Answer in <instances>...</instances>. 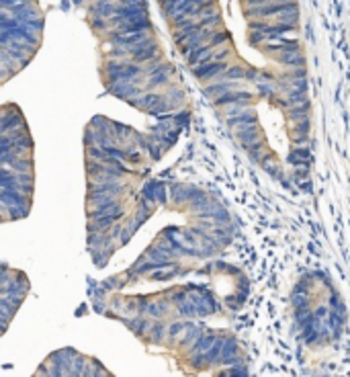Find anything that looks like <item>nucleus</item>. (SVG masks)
I'll use <instances>...</instances> for the list:
<instances>
[{"mask_svg":"<svg viewBox=\"0 0 350 377\" xmlns=\"http://www.w3.org/2000/svg\"><path fill=\"white\" fill-rule=\"evenodd\" d=\"M147 336H149V343L162 345V343H164V336H168V322H166V320H156V322H152V328H149Z\"/></svg>","mask_w":350,"mask_h":377,"instance_id":"obj_20","label":"nucleus"},{"mask_svg":"<svg viewBox=\"0 0 350 377\" xmlns=\"http://www.w3.org/2000/svg\"><path fill=\"white\" fill-rule=\"evenodd\" d=\"M119 3H111V0H96L90 7V17H101V19H111L117 11Z\"/></svg>","mask_w":350,"mask_h":377,"instance_id":"obj_18","label":"nucleus"},{"mask_svg":"<svg viewBox=\"0 0 350 377\" xmlns=\"http://www.w3.org/2000/svg\"><path fill=\"white\" fill-rule=\"evenodd\" d=\"M309 320H314V312H311V308H297L295 310V324H297V330H301Z\"/></svg>","mask_w":350,"mask_h":377,"instance_id":"obj_31","label":"nucleus"},{"mask_svg":"<svg viewBox=\"0 0 350 377\" xmlns=\"http://www.w3.org/2000/svg\"><path fill=\"white\" fill-rule=\"evenodd\" d=\"M0 123H3V133H11L15 129H25V119L21 115V111L15 109V105H7L5 111H3V119H0Z\"/></svg>","mask_w":350,"mask_h":377,"instance_id":"obj_5","label":"nucleus"},{"mask_svg":"<svg viewBox=\"0 0 350 377\" xmlns=\"http://www.w3.org/2000/svg\"><path fill=\"white\" fill-rule=\"evenodd\" d=\"M5 166L11 168V170H15V172H33V160L31 158H13Z\"/></svg>","mask_w":350,"mask_h":377,"instance_id":"obj_30","label":"nucleus"},{"mask_svg":"<svg viewBox=\"0 0 350 377\" xmlns=\"http://www.w3.org/2000/svg\"><path fill=\"white\" fill-rule=\"evenodd\" d=\"M229 375H248V371L244 369V365H238L236 369H229Z\"/></svg>","mask_w":350,"mask_h":377,"instance_id":"obj_39","label":"nucleus"},{"mask_svg":"<svg viewBox=\"0 0 350 377\" xmlns=\"http://www.w3.org/2000/svg\"><path fill=\"white\" fill-rule=\"evenodd\" d=\"M238 355H242L238 341H236L233 336H225L223 351H221V357H219V363H217V365H225V367H227V363H229L231 359H236Z\"/></svg>","mask_w":350,"mask_h":377,"instance_id":"obj_16","label":"nucleus"},{"mask_svg":"<svg viewBox=\"0 0 350 377\" xmlns=\"http://www.w3.org/2000/svg\"><path fill=\"white\" fill-rule=\"evenodd\" d=\"M250 107V103H236V105H229V107H223L221 113H223V117H233V115H240L242 111H246Z\"/></svg>","mask_w":350,"mask_h":377,"instance_id":"obj_32","label":"nucleus"},{"mask_svg":"<svg viewBox=\"0 0 350 377\" xmlns=\"http://www.w3.org/2000/svg\"><path fill=\"white\" fill-rule=\"evenodd\" d=\"M194 193H197V186H190V184H174L170 188V195H172V203L174 205H184L188 203Z\"/></svg>","mask_w":350,"mask_h":377,"instance_id":"obj_15","label":"nucleus"},{"mask_svg":"<svg viewBox=\"0 0 350 377\" xmlns=\"http://www.w3.org/2000/svg\"><path fill=\"white\" fill-rule=\"evenodd\" d=\"M233 135H236V139H238V144L242 148H246V146H250V144H254V142H258V139L264 137L258 125H254L250 129H244V131H233Z\"/></svg>","mask_w":350,"mask_h":377,"instance_id":"obj_21","label":"nucleus"},{"mask_svg":"<svg viewBox=\"0 0 350 377\" xmlns=\"http://www.w3.org/2000/svg\"><path fill=\"white\" fill-rule=\"evenodd\" d=\"M291 301H293L295 310H297V308H307V306H309V293H307V289L303 287V283H297Z\"/></svg>","mask_w":350,"mask_h":377,"instance_id":"obj_28","label":"nucleus"},{"mask_svg":"<svg viewBox=\"0 0 350 377\" xmlns=\"http://www.w3.org/2000/svg\"><path fill=\"white\" fill-rule=\"evenodd\" d=\"M272 60H275L279 66L283 68H301L305 66V56L303 52H285V54H277V56H270Z\"/></svg>","mask_w":350,"mask_h":377,"instance_id":"obj_13","label":"nucleus"},{"mask_svg":"<svg viewBox=\"0 0 350 377\" xmlns=\"http://www.w3.org/2000/svg\"><path fill=\"white\" fill-rule=\"evenodd\" d=\"M107 213H119L125 215V205L121 199H113V201H105L98 205H90L88 207V217L92 215H107Z\"/></svg>","mask_w":350,"mask_h":377,"instance_id":"obj_10","label":"nucleus"},{"mask_svg":"<svg viewBox=\"0 0 350 377\" xmlns=\"http://www.w3.org/2000/svg\"><path fill=\"white\" fill-rule=\"evenodd\" d=\"M123 322H125V326H127L135 336H143V334H147L149 328H152V320H149V316H145V314H135L133 318H123Z\"/></svg>","mask_w":350,"mask_h":377,"instance_id":"obj_11","label":"nucleus"},{"mask_svg":"<svg viewBox=\"0 0 350 377\" xmlns=\"http://www.w3.org/2000/svg\"><path fill=\"white\" fill-rule=\"evenodd\" d=\"M205 334V328H203V324H192V322H188V328H186V332L182 334V338L178 341V349H190L194 343L199 341V338Z\"/></svg>","mask_w":350,"mask_h":377,"instance_id":"obj_12","label":"nucleus"},{"mask_svg":"<svg viewBox=\"0 0 350 377\" xmlns=\"http://www.w3.org/2000/svg\"><path fill=\"white\" fill-rule=\"evenodd\" d=\"M107 88H109L111 95H115L117 99H123V101H127V103H131L133 99H137L139 95L145 92L143 86H139V84H135V82H131V80L111 82V84H107Z\"/></svg>","mask_w":350,"mask_h":377,"instance_id":"obj_1","label":"nucleus"},{"mask_svg":"<svg viewBox=\"0 0 350 377\" xmlns=\"http://www.w3.org/2000/svg\"><path fill=\"white\" fill-rule=\"evenodd\" d=\"M225 123H227L233 131H244V129H250V127L258 125V113H256V109H252V105H250L246 111L240 113V115L227 117Z\"/></svg>","mask_w":350,"mask_h":377,"instance_id":"obj_3","label":"nucleus"},{"mask_svg":"<svg viewBox=\"0 0 350 377\" xmlns=\"http://www.w3.org/2000/svg\"><path fill=\"white\" fill-rule=\"evenodd\" d=\"M285 115H287V119H289V121H293V123L303 121V119H309V103L289 107V109L285 111Z\"/></svg>","mask_w":350,"mask_h":377,"instance_id":"obj_24","label":"nucleus"},{"mask_svg":"<svg viewBox=\"0 0 350 377\" xmlns=\"http://www.w3.org/2000/svg\"><path fill=\"white\" fill-rule=\"evenodd\" d=\"M149 260H154V262H158V267L160 269H174V267H178V258H174L172 254H168L166 250H162L158 244H152V246H147L145 248V252H143Z\"/></svg>","mask_w":350,"mask_h":377,"instance_id":"obj_6","label":"nucleus"},{"mask_svg":"<svg viewBox=\"0 0 350 377\" xmlns=\"http://www.w3.org/2000/svg\"><path fill=\"white\" fill-rule=\"evenodd\" d=\"M164 97H166L168 101H172L174 105H180V101L184 99V92H182L178 86H170V88L164 92Z\"/></svg>","mask_w":350,"mask_h":377,"instance_id":"obj_35","label":"nucleus"},{"mask_svg":"<svg viewBox=\"0 0 350 377\" xmlns=\"http://www.w3.org/2000/svg\"><path fill=\"white\" fill-rule=\"evenodd\" d=\"M229 66V62H209V64H199L192 68V74L194 78L201 80L203 84L207 82H213L221 72H225V68Z\"/></svg>","mask_w":350,"mask_h":377,"instance_id":"obj_2","label":"nucleus"},{"mask_svg":"<svg viewBox=\"0 0 350 377\" xmlns=\"http://www.w3.org/2000/svg\"><path fill=\"white\" fill-rule=\"evenodd\" d=\"M170 74H172V66L168 62H162L145 78V86L143 88L145 90H154V88H160V86H170Z\"/></svg>","mask_w":350,"mask_h":377,"instance_id":"obj_4","label":"nucleus"},{"mask_svg":"<svg viewBox=\"0 0 350 377\" xmlns=\"http://www.w3.org/2000/svg\"><path fill=\"white\" fill-rule=\"evenodd\" d=\"M215 341H217V334H215V332H205V334L199 338V341L188 349V353H190V355H194V353H205Z\"/></svg>","mask_w":350,"mask_h":377,"instance_id":"obj_26","label":"nucleus"},{"mask_svg":"<svg viewBox=\"0 0 350 377\" xmlns=\"http://www.w3.org/2000/svg\"><path fill=\"white\" fill-rule=\"evenodd\" d=\"M223 343H225V336H217V341L203 353L207 365H217L219 363V357H221V351H223Z\"/></svg>","mask_w":350,"mask_h":377,"instance_id":"obj_23","label":"nucleus"},{"mask_svg":"<svg viewBox=\"0 0 350 377\" xmlns=\"http://www.w3.org/2000/svg\"><path fill=\"white\" fill-rule=\"evenodd\" d=\"M111 3H119V0H111Z\"/></svg>","mask_w":350,"mask_h":377,"instance_id":"obj_40","label":"nucleus"},{"mask_svg":"<svg viewBox=\"0 0 350 377\" xmlns=\"http://www.w3.org/2000/svg\"><path fill=\"white\" fill-rule=\"evenodd\" d=\"M246 72H248V66L229 64L225 68V72H221L215 80H246Z\"/></svg>","mask_w":350,"mask_h":377,"instance_id":"obj_19","label":"nucleus"},{"mask_svg":"<svg viewBox=\"0 0 350 377\" xmlns=\"http://www.w3.org/2000/svg\"><path fill=\"white\" fill-rule=\"evenodd\" d=\"M186 328H188V322H184V320H174V322H170V324H168V343L174 345V341L186 332Z\"/></svg>","mask_w":350,"mask_h":377,"instance_id":"obj_29","label":"nucleus"},{"mask_svg":"<svg viewBox=\"0 0 350 377\" xmlns=\"http://www.w3.org/2000/svg\"><path fill=\"white\" fill-rule=\"evenodd\" d=\"M121 219H123V215H119V213L92 215V217H88V232H109L113 225Z\"/></svg>","mask_w":350,"mask_h":377,"instance_id":"obj_9","label":"nucleus"},{"mask_svg":"<svg viewBox=\"0 0 350 377\" xmlns=\"http://www.w3.org/2000/svg\"><path fill=\"white\" fill-rule=\"evenodd\" d=\"M309 160H311V152L307 148H299L295 146L289 154V164H293L295 168H301V166H307L309 168Z\"/></svg>","mask_w":350,"mask_h":377,"instance_id":"obj_22","label":"nucleus"},{"mask_svg":"<svg viewBox=\"0 0 350 377\" xmlns=\"http://www.w3.org/2000/svg\"><path fill=\"white\" fill-rule=\"evenodd\" d=\"M260 166H262V170H266V172H270L272 176H283V170H281V164H279V160H277V156L272 154V152H268L266 156H262V160H260Z\"/></svg>","mask_w":350,"mask_h":377,"instance_id":"obj_25","label":"nucleus"},{"mask_svg":"<svg viewBox=\"0 0 350 377\" xmlns=\"http://www.w3.org/2000/svg\"><path fill=\"white\" fill-rule=\"evenodd\" d=\"M86 375H105V371H103V367H101V365H96V363L88 361V369H86Z\"/></svg>","mask_w":350,"mask_h":377,"instance_id":"obj_36","label":"nucleus"},{"mask_svg":"<svg viewBox=\"0 0 350 377\" xmlns=\"http://www.w3.org/2000/svg\"><path fill=\"white\" fill-rule=\"evenodd\" d=\"M143 197L152 203H166V186L158 180H152L143 186Z\"/></svg>","mask_w":350,"mask_h":377,"instance_id":"obj_14","label":"nucleus"},{"mask_svg":"<svg viewBox=\"0 0 350 377\" xmlns=\"http://www.w3.org/2000/svg\"><path fill=\"white\" fill-rule=\"evenodd\" d=\"M252 101H254V95H252L250 90H242V88H238V90H229V92L221 95L219 99L213 101V105L219 107V109H223V107L236 105V103H250V105H252Z\"/></svg>","mask_w":350,"mask_h":377,"instance_id":"obj_7","label":"nucleus"},{"mask_svg":"<svg viewBox=\"0 0 350 377\" xmlns=\"http://www.w3.org/2000/svg\"><path fill=\"white\" fill-rule=\"evenodd\" d=\"M164 99V95H160V92H154V90H145L143 95H139L137 99H133L129 105H133V107H137V109H141V111H149L154 105H158L160 101Z\"/></svg>","mask_w":350,"mask_h":377,"instance_id":"obj_17","label":"nucleus"},{"mask_svg":"<svg viewBox=\"0 0 350 377\" xmlns=\"http://www.w3.org/2000/svg\"><path fill=\"white\" fill-rule=\"evenodd\" d=\"M121 5H135V7H145L147 0H119Z\"/></svg>","mask_w":350,"mask_h":377,"instance_id":"obj_38","label":"nucleus"},{"mask_svg":"<svg viewBox=\"0 0 350 377\" xmlns=\"http://www.w3.org/2000/svg\"><path fill=\"white\" fill-rule=\"evenodd\" d=\"M86 369H88V359L78 355L72 363V375H86Z\"/></svg>","mask_w":350,"mask_h":377,"instance_id":"obj_33","label":"nucleus"},{"mask_svg":"<svg viewBox=\"0 0 350 377\" xmlns=\"http://www.w3.org/2000/svg\"><path fill=\"white\" fill-rule=\"evenodd\" d=\"M328 312H330V310H328L326 306H320V308L314 310V318H316V320H326V318H328Z\"/></svg>","mask_w":350,"mask_h":377,"instance_id":"obj_37","label":"nucleus"},{"mask_svg":"<svg viewBox=\"0 0 350 377\" xmlns=\"http://www.w3.org/2000/svg\"><path fill=\"white\" fill-rule=\"evenodd\" d=\"M309 131H311V123H309V119L297 121V123L291 127V135H293V137H295V135H309Z\"/></svg>","mask_w":350,"mask_h":377,"instance_id":"obj_34","label":"nucleus"},{"mask_svg":"<svg viewBox=\"0 0 350 377\" xmlns=\"http://www.w3.org/2000/svg\"><path fill=\"white\" fill-rule=\"evenodd\" d=\"M240 88V80H213L205 84V97L215 101L221 95L229 92V90H238Z\"/></svg>","mask_w":350,"mask_h":377,"instance_id":"obj_8","label":"nucleus"},{"mask_svg":"<svg viewBox=\"0 0 350 377\" xmlns=\"http://www.w3.org/2000/svg\"><path fill=\"white\" fill-rule=\"evenodd\" d=\"M174 310H176V314H178L180 318H197V306H194L192 301H190V297L178 301V304L174 306Z\"/></svg>","mask_w":350,"mask_h":377,"instance_id":"obj_27","label":"nucleus"}]
</instances>
